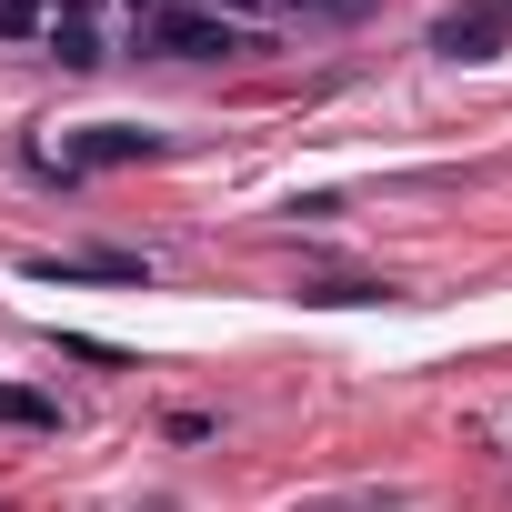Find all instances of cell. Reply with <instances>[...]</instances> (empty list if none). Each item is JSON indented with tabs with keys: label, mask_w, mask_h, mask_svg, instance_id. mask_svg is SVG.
Wrapping results in <instances>:
<instances>
[{
	"label": "cell",
	"mask_w": 512,
	"mask_h": 512,
	"mask_svg": "<svg viewBox=\"0 0 512 512\" xmlns=\"http://www.w3.org/2000/svg\"><path fill=\"white\" fill-rule=\"evenodd\" d=\"M141 51H161V61H231V51H251V41H241V21H231V11L161 0V11L141 21Z\"/></svg>",
	"instance_id": "cell-1"
},
{
	"label": "cell",
	"mask_w": 512,
	"mask_h": 512,
	"mask_svg": "<svg viewBox=\"0 0 512 512\" xmlns=\"http://www.w3.org/2000/svg\"><path fill=\"white\" fill-rule=\"evenodd\" d=\"M51 61H61V71H101V61H111L101 31H91V11H51Z\"/></svg>",
	"instance_id": "cell-5"
},
{
	"label": "cell",
	"mask_w": 512,
	"mask_h": 512,
	"mask_svg": "<svg viewBox=\"0 0 512 512\" xmlns=\"http://www.w3.org/2000/svg\"><path fill=\"white\" fill-rule=\"evenodd\" d=\"M272 11H292V21H352V11H372V0H272Z\"/></svg>",
	"instance_id": "cell-9"
},
{
	"label": "cell",
	"mask_w": 512,
	"mask_h": 512,
	"mask_svg": "<svg viewBox=\"0 0 512 512\" xmlns=\"http://www.w3.org/2000/svg\"><path fill=\"white\" fill-rule=\"evenodd\" d=\"M0 422H11V432H51L61 412H51L41 392H11V382H0Z\"/></svg>",
	"instance_id": "cell-7"
},
{
	"label": "cell",
	"mask_w": 512,
	"mask_h": 512,
	"mask_svg": "<svg viewBox=\"0 0 512 512\" xmlns=\"http://www.w3.org/2000/svg\"><path fill=\"white\" fill-rule=\"evenodd\" d=\"M191 11H241V0H191Z\"/></svg>",
	"instance_id": "cell-10"
},
{
	"label": "cell",
	"mask_w": 512,
	"mask_h": 512,
	"mask_svg": "<svg viewBox=\"0 0 512 512\" xmlns=\"http://www.w3.org/2000/svg\"><path fill=\"white\" fill-rule=\"evenodd\" d=\"M302 302H402V292H392V282H312Z\"/></svg>",
	"instance_id": "cell-8"
},
{
	"label": "cell",
	"mask_w": 512,
	"mask_h": 512,
	"mask_svg": "<svg viewBox=\"0 0 512 512\" xmlns=\"http://www.w3.org/2000/svg\"><path fill=\"white\" fill-rule=\"evenodd\" d=\"M0 41H51V0H0Z\"/></svg>",
	"instance_id": "cell-6"
},
{
	"label": "cell",
	"mask_w": 512,
	"mask_h": 512,
	"mask_svg": "<svg viewBox=\"0 0 512 512\" xmlns=\"http://www.w3.org/2000/svg\"><path fill=\"white\" fill-rule=\"evenodd\" d=\"M131 161H161V131H141V121H91V131H71L61 151H41V171H131Z\"/></svg>",
	"instance_id": "cell-2"
},
{
	"label": "cell",
	"mask_w": 512,
	"mask_h": 512,
	"mask_svg": "<svg viewBox=\"0 0 512 512\" xmlns=\"http://www.w3.org/2000/svg\"><path fill=\"white\" fill-rule=\"evenodd\" d=\"M432 51H442V61H492V51H512V0H452V11L432 21Z\"/></svg>",
	"instance_id": "cell-3"
},
{
	"label": "cell",
	"mask_w": 512,
	"mask_h": 512,
	"mask_svg": "<svg viewBox=\"0 0 512 512\" xmlns=\"http://www.w3.org/2000/svg\"><path fill=\"white\" fill-rule=\"evenodd\" d=\"M21 272H31V282H151L141 251H81V262H51V251H31Z\"/></svg>",
	"instance_id": "cell-4"
}]
</instances>
